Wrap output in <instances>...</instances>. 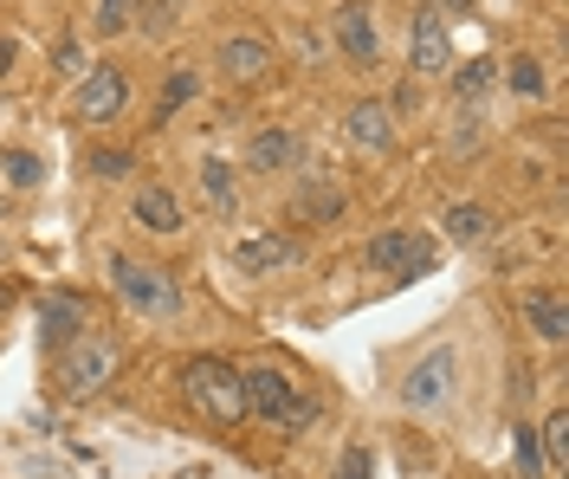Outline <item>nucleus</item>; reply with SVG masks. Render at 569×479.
I'll return each mask as SVG.
<instances>
[{"label": "nucleus", "instance_id": "1", "mask_svg": "<svg viewBox=\"0 0 569 479\" xmlns=\"http://www.w3.org/2000/svg\"><path fill=\"white\" fill-rule=\"evenodd\" d=\"M181 396L188 408L213 421V428H240L247 421V389H240V363H227V357H188L181 369Z\"/></svg>", "mask_w": 569, "mask_h": 479}, {"label": "nucleus", "instance_id": "2", "mask_svg": "<svg viewBox=\"0 0 569 479\" xmlns=\"http://www.w3.org/2000/svg\"><path fill=\"white\" fill-rule=\"evenodd\" d=\"M240 389H247V415H259L266 428H284V435L318 428V396L291 389V376H284V369L252 363V369H240Z\"/></svg>", "mask_w": 569, "mask_h": 479}, {"label": "nucleus", "instance_id": "3", "mask_svg": "<svg viewBox=\"0 0 569 479\" xmlns=\"http://www.w3.org/2000/svg\"><path fill=\"white\" fill-rule=\"evenodd\" d=\"M110 286L123 292V305L130 311H142V318H156V325H176L181 318V286L176 272H162V266H149V259H110Z\"/></svg>", "mask_w": 569, "mask_h": 479}, {"label": "nucleus", "instance_id": "4", "mask_svg": "<svg viewBox=\"0 0 569 479\" xmlns=\"http://www.w3.org/2000/svg\"><path fill=\"white\" fill-rule=\"evenodd\" d=\"M110 376H117V343L110 337H71L66 357H59V396L91 402V396H104Z\"/></svg>", "mask_w": 569, "mask_h": 479}, {"label": "nucleus", "instance_id": "5", "mask_svg": "<svg viewBox=\"0 0 569 479\" xmlns=\"http://www.w3.org/2000/svg\"><path fill=\"white\" fill-rule=\"evenodd\" d=\"M440 266V247L427 233H408V227H389L369 240V272H389V279H421Z\"/></svg>", "mask_w": 569, "mask_h": 479}, {"label": "nucleus", "instance_id": "6", "mask_svg": "<svg viewBox=\"0 0 569 479\" xmlns=\"http://www.w3.org/2000/svg\"><path fill=\"white\" fill-rule=\"evenodd\" d=\"M453 389H460V350H453V343H433L421 363L408 369L401 402H408V408H440Z\"/></svg>", "mask_w": 569, "mask_h": 479}, {"label": "nucleus", "instance_id": "7", "mask_svg": "<svg viewBox=\"0 0 569 479\" xmlns=\"http://www.w3.org/2000/svg\"><path fill=\"white\" fill-rule=\"evenodd\" d=\"M408 66H415V78H447L453 72V33H447V20H440L433 7H421L415 27H408Z\"/></svg>", "mask_w": 569, "mask_h": 479}, {"label": "nucleus", "instance_id": "8", "mask_svg": "<svg viewBox=\"0 0 569 479\" xmlns=\"http://www.w3.org/2000/svg\"><path fill=\"white\" fill-rule=\"evenodd\" d=\"M337 46H343V59L350 66H382V33H376V7L369 0H343L337 7Z\"/></svg>", "mask_w": 569, "mask_h": 479}, {"label": "nucleus", "instance_id": "9", "mask_svg": "<svg viewBox=\"0 0 569 479\" xmlns=\"http://www.w3.org/2000/svg\"><path fill=\"white\" fill-rule=\"evenodd\" d=\"M123 104H130V78H123V66L84 72V84H78V123H110V117H123Z\"/></svg>", "mask_w": 569, "mask_h": 479}, {"label": "nucleus", "instance_id": "10", "mask_svg": "<svg viewBox=\"0 0 569 479\" xmlns=\"http://www.w3.org/2000/svg\"><path fill=\"white\" fill-rule=\"evenodd\" d=\"M130 221L142 227V233H181L188 227V214H181V194L176 188H162V182H142L137 194H130Z\"/></svg>", "mask_w": 569, "mask_h": 479}, {"label": "nucleus", "instance_id": "11", "mask_svg": "<svg viewBox=\"0 0 569 479\" xmlns=\"http://www.w3.org/2000/svg\"><path fill=\"white\" fill-rule=\"evenodd\" d=\"M305 162V143L291 130H252L247 137V169L252 176H279V169H298Z\"/></svg>", "mask_w": 569, "mask_h": 479}, {"label": "nucleus", "instance_id": "12", "mask_svg": "<svg viewBox=\"0 0 569 479\" xmlns=\"http://www.w3.org/2000/svg\"><path fill=\"white\" fill-rule=\"evenodd\" d=\"M298 253H305V247H298L291 233H252V240L233 247V266H240V272H279V266H298Z\"/></svg>", "mask_w": 569, "mask_h": 479}, {"label": "nucleus", "instance_id": "13", "mask_svg": "<svg viewBox=\"0 0 569 479\" xmlns=\"http://www.w3.org/2000/svg\"><path fill=\"white\" fill-rule=\"evenodd\" d=\"M343 130H350V143L369 149V156H389V149H395V117H389V104H356V111L343 117Z\"/></svg>", "mask_w": 569, "mask_h": 479}, {"label": "nucleus", "instance_id": "14", "mask_svg": "<svg viewBox=\"0 0 569 479\" xmlns=\"http://www.w3.org/2000/svg\"><path fill=\"white\" fill-rule=\"evenodd\" d=\"M266 66H272V46L252 33H233L227 46H220V72L233 78V84H252V78H266Z\"/></svg>", "mask_w": 569, "mask_h": 479}, {"label": "nucleus", "instance_id": "15", "mask_svg": "<svg viewBox=\"0 0 569 479\" xmlns=\"http://www.w3.org/2000/svg\"><path fill=\"white\" fill-rule=\"evenodd\" d=\"M525 325H531L543 343H563V337H569V305H563V292H550V286L525 292Z\"/></svg>", "mask_w": 569, "mask_h": 479}, {"label": "nucleus", "instance_id": "16", "mask_svg": "<svg viewBox=\"0 0 569 479\" xmlns=\"http://www.w3.org/2000/svg\"><path fill=\"white\" fill-rule=\"evenodd\" d=\"M291 208H298L305 221H337V214H343V188L318 169V176H305V182H298V201H291Z\"/></svg>", "mask_w": 569, "mask_h": 479}, {"label": "nucleus", "instance_id": "17", "mask_svg": "<svg viewBox=\"0 0 569 479\" xmlns=\"http://www.w3.org/2000/svg\"><path fill=\"white\" fill-rule=\"evenodd\" d=\"M447 240H453V247H486V240H492V208L453 201V208H447Z\"/></svg>", "mask_w": 569, "mask_h": 479}, {"label": "nucleus", "instance_id": "18", "mask_svg": "<svg viewBox=\"0 0 569 479\" xmlns=\"http://www.w3.org/2000/svg\"><path fill=\"white\" fill-rule=\"evenodd\" d=\"M201 194H208L213 214H240V188H233V169H227L220 156H208V162H201Z\"/></svg>", "mask_w": 569, "mask_h": 479}, {"label": "nucleus", "instance_id": "19", "mask_svg": "<svg viewBox=\"0 0 569 479\" xmlns=\"http://www.w3.org/2000/svg\"><path fill=\"white\" fill-rule=\"evenodd\" d=\"M492 78H498V59H486V52H479L472 66H453V98H460V104H479Z\"/></svg>", "mask_w": 569, "mask_h": 479}, {"label": "nucleus", "instance_id": "20", "mask_svg": "<svg viewBox=\"0 0 569 479\" xmlns=\"http://www.w3.org/2000/svg\"><path fill=\"white\" fill-rule=\"evenodd\" d=\"M498 72H505V84H511L518 98H543V84H550V78H543V66H537L531 52H518V59H505Z\"/></svg>", "mask_w": 569, "mask_h": 479}, {"label": "nucleus", "instance_id": "21", "mask_svg": "<svg viewBox=\"0 0 569 479\" xmlns=\"http://www.w3.org/2000/svg\"><path fill=\"white\" fill-rule=\"evenodd\" d=\"M39 318H46V331L52 337H78V318H84V305H78V298H46V305H39Z\"/></svg>", "mask_w": 569, "mask_h": 479}, {"label": "nucleus", "instance_id": "22", "mask_svg": "<svg viewBox=\"0 0 569 479\" xmlns=\"http://www.w3.org/2000/svg\"><path fill=\"white\" fill-rule=\"evenodd\" d=\"M0 169H7V182H13V188H39V182H46V162H39L33 149H7V162H0Z\"/></svg>", "mask_w": 569, "mask_h": 479}, {"label": "nucleus", "instance_id": "23", "mask_svg": "<svg viewBox=\"0 0 569 479\" xmlns=\"http://www.w3.org/2000/svg\"><path fill=\"white\" fill-rule=\"evenodd\" d=\"M194 91H201V78L188 72V66H176V78H169V91H162V104H156V117H176L181 104L194 98Z\"/></svg>", "mask_w": 569, "mask_h": 479}, {"label": "nucleus", "instance_id": "24", "mask_svg": "<svg viewBox=\"0 0 569 479\" xmlns=\"http://www.w3.org/2000/svg\"><path fill=\"white\" fill-rule=\"evenodd\" d=\"M142 0H98V33H123V27H137Z\"/></svg>", "mask_w": 569, "mask_h": 479}, {"label": "nucleus", "instance_id": "25", "mask_svg": "<svg viewBox=\"0 0 569 479\" xmlns=\"http://www.w3.org/2000/svg\"><path fill=\"white\" fill-rule=\"evenodd\" d=\"M176 7H181V0H142V20H137V27L149 39H162L169 27H176Z\"/></svg>", "mask_w": 569, "mask_h": 479}, {"label": "nucleus", "instance_id": "26", "mask_svg": "<svg viewBox=\"0 0 569 479\" xmlns=\"http://www.w3.org/2000/svg\"><path fill=\"white\" fill-rule=\"evenodd\" d=\"M91 176L98 182H123L130 176V149H91Z\"/></svg>", "mask_w": 569, "mask_h": 479}, {"label": "nucleus", "instance_id": "27", "mask_svg": "<svg viewBox=\"0 0 569 479\" xmlns=\"http://www.w3.org/2000/svg\"><path fill=\"white\" fill-rule=\"evenodd\" d=\"M330 479H376V453L356 441V447H343V460H337V473Z\"/></svg>", "mask_w": 569, "mask_h": 479}, {"label": "nucleus", "instance_id": "28", "mask_svg": "<svg viewBox=\"0 0 569 479\" xmlns=\"http://www.w3.org/2000/svg\"><path fill=\"white\" fill-rule=\"evenodd\" d=\"M511 447H518V467H525V479H543V453H537V428H518V435H511Z\"/></svg>", "mask_w": 569, "mask_h": 479}, {"label": "nucleus", "instance_id": "29", "mask_svg": "<svg viewBox=\"0 0 569 479\" xmlns=\"http://www.w3.org/2000/svg\"><path fill=\"white\" fill-rule=\"evenodd\" d=\"M52 66H59V72H84V52H78V39H59V46H52Z\"/></svg>", "mask_w": 569, "mask_h": 479}, {"label": "nucleus", "instance_id": "30", "mask_svg": "<svg viewBox=\"0 0 569 479\" xmlns=\"http://www.w3.org/2000/svg\"><path fill=\"white\" fill-rule=\"evenodd\" d=\"M13 59H20V46H13V39H0V78L13 72Z\"/></svg>", "mask_w": 569, "mask_h": 479}, {"label": "nucleus", "instance_id": "31", "mask_svg": "<svg viewBox=\"0 0 569 479\" xmlns=\"http://www.w3.org/2000/svg\"><path fill=\"white\" fill-rule=\"evenodd\" d=\"M7 311H13V286H0V318H7Z\"/></svg>", "mask_w": 569, "mask_h": 479}, {"label": "nucleus", "instance_id": "32", "mask_svg": "<svg viewBox=\"0 0 569 479\" xmlns=\"http://www.w3.org/2000/svg\"><path fill=\"white\" fill-rule=\"evenodd\" d=\"M0 259H7V247H0Z\"/></svg>", "mask_w": 569, "mask_h": 479}]
</instances>
